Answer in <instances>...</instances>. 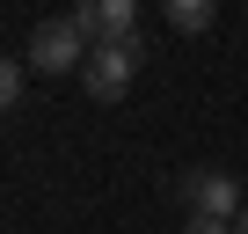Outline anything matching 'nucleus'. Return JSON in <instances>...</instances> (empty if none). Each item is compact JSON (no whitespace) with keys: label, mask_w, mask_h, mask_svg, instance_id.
<instances>
[{"label":"nucleus","mask_w":248,"mask_h":234,"mask_svg":"<svg viewBox=\"0 0 248 234\" xmlns=\"http://www.w3.org/2000/svg\"><path fill=\"white\" fill-rule=\"evenodd\" d=\"M73 22L88 30V44H124L139 37V0H80Z\"/></svg>","instance_id":"4"},{"label":"nucleus","mask_w":248,"mask_h":234,"mask_svg":"<svg viewBox=\"0 0 248 234\" xmlns=\"http://www.w3.org/2000/svg\"><path fill=\"white\" fill-rule=\"evenodd\" d=\"M183 234H233V227H226V219H197V212H190V219H183Z\"/></svg>","instance_id":"7"},{"label":"nucleus","mask_w":248,"mask_h":234,"mask_svg":"<svg viewBox=\"0 0 248 234\" xmlns=\"http://www.w3.org/2000/svg\"><path fill=\"white\" fill-rule=\"evenodd\" d=\"M233 234H248V205H241V219H233Z\"/></svg>","instance_id":"8"},{"label":"nucleus","mask_w":248,"mask_h":234,"mask_svg":"<svg viewBox=\"0 0 248 234\" xmlns=\"http://www.w3.org/2000/svg\"><path fill=\"white\" fill-rule=\"evenodd\" d=\"M139 59H146V44H139V37H124V44H95V51H88V66H80L88 95H95V102H124V88L139 81Z\"/></svg>","instance_id":"1"},{"label":"nucleus","mask_w":248,"mask_h":234,"mask_svg":"<svg viewBox=\"0 0 248 234\" xmlns=\"http://www.w3.org/2000/svg\"><path fill=\"white\" fill-rule=\"evenodd\" d=\"M183 205L197 212V219H241V205H248V183L241 176H219V168H190L183 176Z\"/></svg>","instance_id":"3"},{"label":"nucleus","mask_w":248,"mask_h":234,"mask_svg":"<svg viewBox=\"0 0 248 234\" xmlns=\"http://www.w3.org/2000/svg\"><path fill=\"white\" fill-rule=\"evenodd\" d=\"M22 102V59H0V117Z\"/></svg>","instance_id":"6"},{"label":"nucleus","mask_w":248,"mask_h":234,"mask_svg":"<svg viewBox=\"0 0 248 234\" xmlns=\"http://www.w3.org/2000/svg\"><path fill=\"white\" fill-rule=\"evenodd\" d=\"M161 15H168L183 37H204V30H212V0H161Z\"/></svg>","instance_id":"5"},{"label":"nucleus","mask_w":248,"mask_h":234,"mask_svg":"<svg viewBox=\"0 0 248 234\" xmlns=\"http://www.w3.org/2000/svg\"><path fill=\"white\" fill-rule=\"evenodd\" d=\"M88 30L73 22V15H51V22H37V37H30V59H37V73H73V66H88Z\"/></svg>","instance_id":"2"}]
</instances>
